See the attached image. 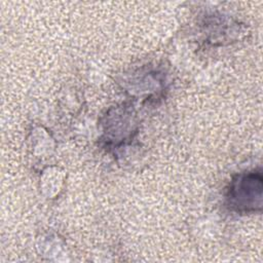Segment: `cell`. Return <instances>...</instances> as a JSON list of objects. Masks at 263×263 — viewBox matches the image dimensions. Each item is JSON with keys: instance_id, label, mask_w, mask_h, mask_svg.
Segmentation results:
<instances>
[{"instance_id": "obj_1", "label": "cell", "mask_w": 263, "mask_h": 263, "mask_svg": "<svg viewBox=\"0 0 263 263\" xmlns=\"http://www.w3.org/2000/svg\"><path fill=\"white\" fill-rule=\"evenodd\" d=\"M228 198L231 206L239 212H249L261 209V174L253 172L238 176L230 186Z\"/></svg>"}]
</instances>
